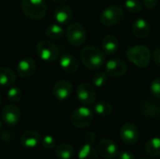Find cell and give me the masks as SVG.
I'll list each match as a JSON object with an SVG mask.
<instances>
[{"label":"cell","mask_w":160,"mask_h":159,"mask_svg":"<svg viewBox=\"0 0 160 159\" xmlns=\"http://www.w3.org/2000/svg\"><path fill=\"white\" fill-rule=\"evenodd\" d=\"M94 112L100 116H108L112 112V107L111 103L107 101H100L94 106Z\"/></svg>","instance_id":"cell-26"},{"label":"cell","mask_w":160,"mask_h":159,"mask_svg":"<svg viewBox=\"0 0 160 159\" xmlns=\"http://www.w3.org/2000/svg\"><path fill=\"white\" fill-rule=\"evenodd\" d=\"M141 113L150 119H156L160 115V106L153 99L148 98L140 104Z\"/></svg>","instance_id":"cell-15"},{"label":"cell","mask_w":160,"mask_h":159,"mask_svg":"<svg viewBox=\"0 0 160 159\" xmlns=\"http://www.w3.org/2000/svg\"><path fill=\"white\" fill-rule=\"evenodd\" d=\"M76 96L78 100L85 106L93 104L97 99V92L94 86L88 82L79 84L76 89Z\"/></svg>","instance_id":"cell-9"},{"label":"cell","mask_w":160,"mask_h":159,"mask_svg":"<svg viewBox=\"0 0 160 159\" xmlns=\"http://www.w3.org/2000/svg\"><path fill=\"white\" fill-rule=\"evenodd\" d=\"M127 57L135 66L141 68H145L150 64L151 52L144 45H136L128 49Z\"/></svg>","instance_id":"cell-3"},{"label":"cell","mask_w":160,"mask_h":159,"mask_svg":"<svg viewBox=\"0 0 160 159\" xmlns=\"http://www.w3.org/2000/svg\"><path fill=\"white\" fill-rule=\"evenodd\" d=\"M150 90L155 97L160 99V78L155 79L152 82V83L150 85Z\"/></svg>","instance_id":"cell-31"},{"label":"cell","mask_w":160,"mask_h":159,"mask_svg":"<svg viewBox=\"0 0 160 159\" xmlns=\"http://www.w3.org/2000/svg\"><path fill=\"white\" fill-rule=\"evenodd\" d=\"M7 97L10 102H13V103L19 102L22 97V92L21 88L17 86H12L7 92Z\"/></svg>","instance_id":"cell-28"},{"label":"cell","mask_w":160,"mask_h":159,"mask_svg":"<svg viewBox=\"0 0 160 159\" xmlns=\"http://www.w3.org/2000/svg\"><path fill=\"white\" fill-rule=\"evenodd\" d=\"M102 49L104 52L108 55L114 54L119 48V41L118 38L113 35H107L102 39Z\"/></svg>","instance_id":"cell-20"},{"label":"cell","mask_w":160,"mask_h":159,"mask_svg":"<svg viewBox=\"0 0 160 159\" xmlns=\"http://www.w3.org/2000/svg\"><path fill=\"white\" fill-rule=\"evenodd\" d=\"M16 82V75L14 71L6 67H0V86L8 87L14 84Z\"/></svg>","instance_id":"cell-21"},{"label":"cell","mask_w":160,"mask_h":159,"mask_svg":"<svg viewBox=\"0 0 160 159\" xmlns=\"http://www.w3.org/2000/svg\"><path fill=\"white\" fill-rule=\"evenodd\" d=\"M84 140H85V143H89V144H93L96 141H97V134L95 132L89 131L85 134L84 136Z\"/></svg>","instance_id":"cell-32"},{"label":"cell","mask_w":160,"mask_h":159,"mask_svg":"<svg viewBox=\"0 0 160 159\" xmlns=\"http://www.w3.org/2000/svg\"><path fill=\"white\" fill-rule=\"evenodd\" d=\"M45 34L49 38L52 39H60L64 37L65 35V30L64 28L58 24V23H52L47 26L45 30Z\"/></svg>","instance_id":"cell-25"},{"label":"cell","mask_w":160,"mask_h":159,"mask_svg":"<svg viewBox=\"0 0 160 159\" xmlns=\"http://www.w3.org/2000/svg\"><path fill=\"white\" fill-rule=\"evenodd\" d=\"M0 127H1V121H0Z\"/></svg>","instance_id":"cell-39"},{"label":"cell","mask_w":160,"mask_h":159,"mask_svg":"<svg viewBox=\"0 0 160 159\" xmlns=\"http://www.w3.org/2000/svg\"><path fill=\"white\" fill-rule=\"evenodd\" d=\"M81 60L89 70H98L105 63V54L94 45H88L81 51Z\"/></svg>","instance_id":"cell-1"},{"label":"cell","mask_w":160,"mask_h":159,"mask_svg":"<svg viewBox=\"0 0 160 159\" xmlns=\"http://www.w3.org/2000/svg\"><path fill=\"white\" fill-rule=\"evenodd\" d=\"M54 154L58 159H71L75 155V148L72 144L61 143L55 148Z\"/></svg>","instance_id":"cell-22"},{"label":"cell","mask_w":160,"mask_h":159,"mask_svg":"<svg viewBox=\"0 0 160 159\" xmlns=\"http://www.w3.org/2000/svg\"><path fill=\"white\" fill-rule=\"evenodd\" d=\"M1 118L3 122L9 127L16 126L22 118V112L14 104H9L3 108L1 112Z\"/></svg>","instance_id":"cell-11"},{"label":"cell","mask_w":160,"mask_h":159,"mask_svg":"<svg viewBox=\"0 0 160 159\" xmlns=\"http://www.w3.org/2000/svg\"><path fill=\"white\" fill-rule=\"evenodd\" d=\"M66 36L68 42L73 46H82L87 38V32L85 27L79 22L70 23L66 30Z\"/></svg>","instance_id":"cell-6"},{"label":"cell","mask_w":160,"mask_h":159,"mask_svg":"<svg viewBox=\"0 0 160 159\" xmlns=\"http://www.w3.org/2000/svg\"><path fill=\"white\" fill-rule=\"evenodd\" d=\"M131 30L135 37L139 38H143L149 36L151 32V26L145 19L139 18L133 22Z\"/></svg>","instance_id":"cell-17"},{"label":"cell","mask_w":160,"mask_h":159,"mask_svg":"<svg viewBox=\"0 0 160 159\" xmlns=\"http://www.w3.org/2000/svg\"><path fill=\"white\" fill-rule=\"evenodd\" d=\"M59 65L67 73H74L79 68V62L77 58L70 53L62 54L59 59Z\"/></svg>","instance_id":"cell-18"},{"label":"cell","mask_w":160,"mask_h":159,"mask_svg":"<svg viewBox=\"0 0 160 159\" xmlns=\"http://www.w3.org/2000/svg\"><path fill=\"white\" fill-rule=\"evenodd\" d=\"M92 82H93V84L95 86H97V87H102L108 82V74L106 72H103V71L97 72L93 76Z\"/></svg>","instance_id":"cell-29"},{"label":"cell","mask_w":160,"mask_h":159,"mask_svg":"<svg viewBox=\"0 0 160 159\" xmlns=\"http://www.w3.org/2000/svg\"><path fill=\"white\" fill-rule=\"evenodd\" d=\"M118 159H135V156L133 155L132 152L130 151H121L120 153H118Z\"/></svg>","instance_id":"cell-33"},{"label":"cell","mask_w":160,"mask_h":159,"mask_svg":"<svg viewBox=\"0 0 160 159\" xmlns=\"http://www.w3.org/2000/svg\"><path fill=\"white\" fill-rule=\"evenodd\" d=\"M2 104V97H1V95H0V105Z\"/></svg>","instance_id":"cell-38"},{"label":"cell","mask_w":160,"mask_h":159,"mask_svg":"<svg viewBox=\"0 0 160 159\" xmlns=\"http://www.w3.org/2000/svg\"><path fill=\"white\" fill-rule=\"evenodd\" d=\"M72 94V85L67 80L57 81L52 86L53 97L60 101L68 99Z\"/></svg>","instance_id":"cell-13"},{"label":"cell","mask_w":160,"mask_h":159,"mask_svg":"<svg viewBox=\"0 0 160 159\" xmlns=\"http://www.w3.org/2000/svg\"><path fill=\"white\" fill-rule=\"evenodd\" d=\"M153 60L156 65H158L160 67V47L157 48L153 52Z\"/></svg>","instance_id":"cell-35"},{"label":"cell","mask_w":160,"mask_h":159,"mask_svg":"<svg viewBox=\"0 0 160 159\" xmlns=\"http://www.w3.org/2000/svg\"><path fill=\"white\" fill-rule=\"evenodd\" d=\"M94 121V113L87 107H79L72 112L70 115V122L76 128L83 129L91 126Z\"/></svg>","instance_id":"cell-4"},{"label":"cell","mask_w":160,"mask_h":159,"mask_svg":"<svg viewBox=\"0 0 160 159\" xmlns=\"http://www.w3.org/2000/svg\"><path fill=\"white\" fill-rule=\"evenodd\" d=\"M0 137L3 142H10L13 139V134L10 131H4Z\"/></svg>","instance_id":"cell-36"},{"label":"cell","mask_w":160,"mask_h":159,"mask_svg":"<svg viewBox=\"0 0 160 159\" xmlns=\"http://www.w3.org/2000/svg\"><path fill=\"white\" fill-rule=\"evenodd\" d=\"M120 139L127 145L136 144L140 139L139 127L134 123H125L120 128Z\"/></svg>","instance_id":"cell-8"},{"label":"cell","mask_w":160,"mask_h":159,"mask_svg":"<svg viewBox=\"0 0 160 159\" xmlns=\"http://www.w3.org/2000/svg\"><path fill=\"white\" fill-rule=\"evenodd\" d=\"M98 151L92 147V144L85 143L83 144L78 153V158L79 159H98Z\"/></svg>","instance_id":"cell-24"},{"label":"cell","mask_w":160,"mask_h":159,"mask_svg":"<svg viewBox=\"0 0 160 159\" xmlns=\"http://www.w3.org/2000/svg\"><path fill=\"white\" fill-rule=\"evenodd\" d=\"M128 71V66L126 62L120 58L110 59L105 65V72L108 76L120 78L124 76Z\"/></svg>","instance_id":"cell-10"},{"label":"cell","mask_w":160,"mask_h":159,"mask_svg":"<svg viewBox=\"0 0 160 159\" xmlns=\"http://www.w3.org/2000/svg\"><path fill=\"white\" fill-rule=\"evenodd\" d=\"M54 3H56V4H64V3H66L67 1H68V0H52Z\"/></svg>","instance_id":"cell-37"},{"label":"cell","mask_w":160,"mask_h":159,"mask_svg":"<svg viewBox=\"0 0 160 159\" xmlns=\"http://www.w3.org/2000/svg\"><path fill=\"white\" fill-rule=\"evenodd\" d=\"M37 69V64L31 57L22 58L17 65V73L21 78L27 79L34 75Z\"/></svg>","instance_id":"cell-14"},{"label":"cell","mask_w":160,"mask_h":159,"mask_svg":"<svg viewBox=\"0 0 160 159\" xmlns=\"http://www.w3.org/2000/svg\"><path fill=\"white\" fill-rule=\"evenodd\" d=\"M41 142V136L39 132L36 130H26L21 137V144L26 149L36 148Z\"/></svg>","instance_id":"cell-16"},{"label":"cell","mask_w":160,"mask_h":159,"mask_svg":"<svg viewBox=\"0 0 160 159\" xmlns=\"http://www.w3.org/2000/svg\"><path fill=\"white\" fill-rule=\"evenodd\" d=\"M73 16V11L70 7L67 5H61L54 10V19L59 24L68 23Z\"/></svg>","instance_id":"cell-19"},{"label":"cell","mask_w":160,"mask_h":159,"mask_svg":"<svg viewBox=\"0 0 160 159\" xmlns=\"http://www.w3.org/2000/svg\"><path fill=\"white\" fill-rule=\"evenodd\" d=\"M38 57L45 62H53L59 57V49L49 40H40L36 45Z\"/></svg>","instance_id":"cell-7"},{"label":"cell","mask_w":160,"mask_h":159,"mask_svg":"<svg viewBox=\"0 0 160 159\" xmlns=\"http://www.w3.org/2000/svg\"><path fill=\"white\" fill-rule=\"evenodd\" d=\"M97 151L104 159H112L118 155L117 144L109 138H104L98 142Z\"/></svg>","instance_id":"cell-12"},{"label":"cell","mask_w":160,"mask_h":159,"mask_svg":"<svg viewBox=\"0 0 160 159\" xmlns=\"http://www.w3.org/2000/svg\"><path fill=\"white\" fill-rule=\"evenodd\" d=\"M124 16L125 12L121 6L112 5L100 13L99 21L105 26H113L118 24L124 19Z\"/></svg>","instance_id":"cell-5"},{"label":"cell","mask_w":160,"mask_h":159,"mask_svg":"<svg viewBox=\"0 0 160 159\" xmlns=\"http://www.w3.org/2000/svg\"><path fill=\"white\" fill-rule=\"evenodd\" d=\"M21 10L27 18L40 21L47 14V5L45 0H22Z\"/></svg>","instance_id":"cell-2"},{"label":"cell","mask_w":160,"mask_h":159,"mask_svg":"<svg viewBox=\"0 0 160 159\" xmlns=\"http://www.w3.org/2000/svg\"><path fill=\"white\" fill-rule=\"evenodd\" d=\"M158 1H159V0H143V4H144V6H145L147 8L153 9V8H155V7L158 6Z\"/></svg>","instance_id":"cell-34"},{"label":"cell","mask_w":160,"mask_h":159,"mask_svg":"<svg viewBox=\"0 0 160 159\" xmlns=\"http://www.w3.org/2000/svg\"><path fill=\"white\" fill-rule=\"evenodd\" d=\"M124 7L130 13L137 14L142 10V5L139 0H126Z\"/></svg>","instance_id":"cell-27"},{"label":"cell","mask_w":160,"mask_h":159,"mask_svg":"<svg viewBox=\"0 0 160 159\" xmlns=\"http://www.w3.org/2000/svg\"><path fill=\"white\" fill-rule=\"evenodd\" d=\"M41 144L45 149H52L53 147H55L56 144V141L55 139L51 136V135H46L43 139H41Z\"/></svg>","instance_id":"cell-30"},{"label":"cell","mask_w":160,"mask_h":159,"mask_svg":"<svg viewBox=\"0 0 160 159\" xmlns=\"http://www.w3.org/2000/svg\"><path fill=\"white\" fill-rule=\"evenodd\" d=\"M142 159H147V158H142Z\"/></svg>","instance_id":"cell-40"},{"label":"cell","mask_w":160,"mask_h":159,"mask_svg":"<svg viewBox=\"0 0 160 159\" xmlns=\"http://www.w3.org/2000/svg\"><path fill=\"white\" fill-rule=\"evenodd\" d=\"M145 152L148 156L153 157H160V138L153 137L149 139L145 143Z\"/></svg>","instance_id":"cell-23"}]
</instances>
